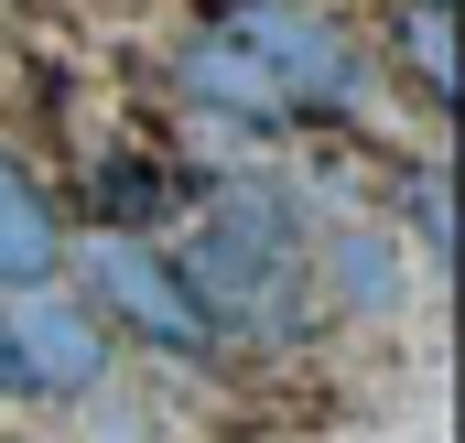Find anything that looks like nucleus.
I'll return each instance as SVG.
<instances>
[{"mask_svg": "<svg viewBox=\"0 0 465 443\" xmlns=\"http://www.w3.org/2000/svg\"><path fill=\"white\" fill-rule=\"evenodd\" d=\"M173 271L195 281L217 346H228V335H249V346H292L303 314H314V292H325V281H314V249H303V227H292V206H271L260 184H238Z\"/></svg>", "mask_w": 465, "mask_h": 443, "instance_id": "f257e3e1", "label": "nucleus"}, {"mask_svg": "<svg viewBox=\"0 0 465 443\" xmlns=\"http://www.w3.org/2000/svg\"><path fill=\"white\" fill-rule=\"evenodd\" d=\"M76 281H87V314L130 325L141 346H163V357H217V325H206L195 281H184L141 227H98V238L76 249Z\"/></svg>", "mask_w": 465, "mask_h": 443, "instance_id": "f03ea898", "label": "nucleus"}, {"mask_svg": "<svg viewBox=\"0 0 465 443\" xmlns=\"http://www.w3.org/2000/svg\"><path fill=\"white\" fill-rule=\"evenodd\" d=\"M109 379V325L54 292V281H22L0 303V389H33V400H76Z\"/></svg>", "mask_w": 465, "mask_h": 443, "instance_id": "7ed1b4c3", "label": "nucleus"}, {"mask_svg": "<svg viewBox=\"0 0 465 443\" xmlns=\"http://www.w3.org/2000/svg\"><path fill=\"white\" fill-rule=\"evenodd\" d=\"M217 11H228L217 33H228L282 98H347L357 87V54H347V33L325 11H303V0H217Z\"/></svg>", "mask_w": 465, "mask_h": 443, "instance_id": "20e7f679", "label": "nucleus"}, {"mask_svg": "<svg viewBox=\"0 0 465 443\" xmlns=\"http://www.w3.org/2000/svg\"><path fill=\"white\" fill-rule=\"evenodd\" d=\"M44 271H65V227L44 206V184L0 152V281L22 292V281H44Z\"/></svg>", "mask_w": 465, "mask_h": 443, "instance_id": "39448f33", "label": "nucleus"}, {"mask_svg": "<svg viewBox=\"0 0 465 443\" xmlns=\"http://www.w3.org/2000/svg\"><path fill=\"white\" fill-rule=\"evenodd\" d=\"M173 76H184V98H206V109H238V119H271V109H292V98H282V87H271V76H260V65L238 54V44L217 33V22H206V33H195L184 54H173Z\"/></svg>", "mask_w": 465, "mask_h": 443, "instance_id": "423d86ee", "label": "nucleus"}, {"mask_svg": "<svg viewBox=\"0 0 465 443\" xmlns=\"http://www.w3.org/2000/svg\"><path fill=\"white\" fill-rule=\"evenodd\" d=\"M325 271H336V292H347L357 314H390V303H401V249H390V227H336V238H325Z\"/></svg>", "mask_w": 465, "mask_h": 443, "instance_id": "0eeeda50", "label": "nucleus"}, {"mask_svg": "<svg viewBox=\"0 0 465 443\" xmlns=\"http://www.w3.org/2000/svg\"><path fill=\"white\" fill-rule=\"evenodd\" d=\"M411 65H422L433 98L455 87V22H444V0H411Z\"/></svg>", "mask_w": 465, "mask_h": 443, "instance_id": "6e6552de", "label": "nucleus"}, {"mask_svg": "<svg viewBox=\"0 0 465 443\" xmlns=\"http://www.w3.org/2000/svg\"><path fill=\"white\" fill-rule=\"evenodd\" d=\"M411 217H422L433 260H455V195H444V173H411Z\"/></svg>", "mask_w": 465, "mask_h": 443, "instance_id": "1a4fd4ad", "label": "nucleus"}]
</instances>
